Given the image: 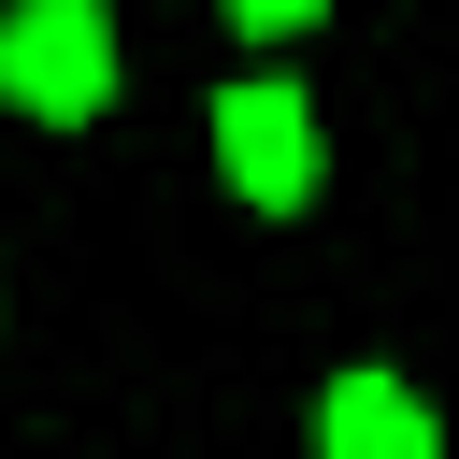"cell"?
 I'll list each match as a JSON object with an SVG mask.
<instances>
[{"label": "cell", "instance_id": "cell-2", "mask_svg": "<svg viewBox=\"0 0 459 459\" xmlns=\"http://www.w3.org/2000/svg\"><path fill=\"white\" fill-rule=\"evenodd\" d=\"M215 172H230L258 215H301V201H316V100L273 86V72L230 86V100H215Z\"/></svg>", "mask_w": 459, "mask_h": 459}, {"label": "cell", "instance_id": "cell-4", "mask_svg": "<svg viewBox=\"0 0 459 459\" xmlns=\"http://www.w3.org/2000/svg\"><path fill=\"white\" fill-rule=\"evenodd\" d=\"M230 29H258V43H287V29H316V0H230Z\"/></svg>", "mask_w": 459, "mask_h": 459}, {"label": "cell", "instance_id": "cell-3", "mask_svg": "<svg viewBox=\"0 0 459 459\" xmlns=\"http://www.w3.org/2000/svg\"><path fill=\"white\" fill-rule=\"evenodd\" d=\"M316 445H330V459H445V445H430V402H416L402 373H344V387L316 402Z\"/></svg>", "mask_w": 459, "mask_h": 459}, {"label": "cell", "instance_id": "cell-1", "mask_svg": "<svg viewBox=\"0 0 459 459\" xmlns=\"http://www.w3.org/2000/svg\"><path fill=\"white\" fill-rule=\"evenodd\" d=\"M100 86H115V29H100V0H29V14L0 29V100H14V115L72 129V115H100Z\"/></svg>", "mask_w": 459, "mask_h": 459}]
</instances>
